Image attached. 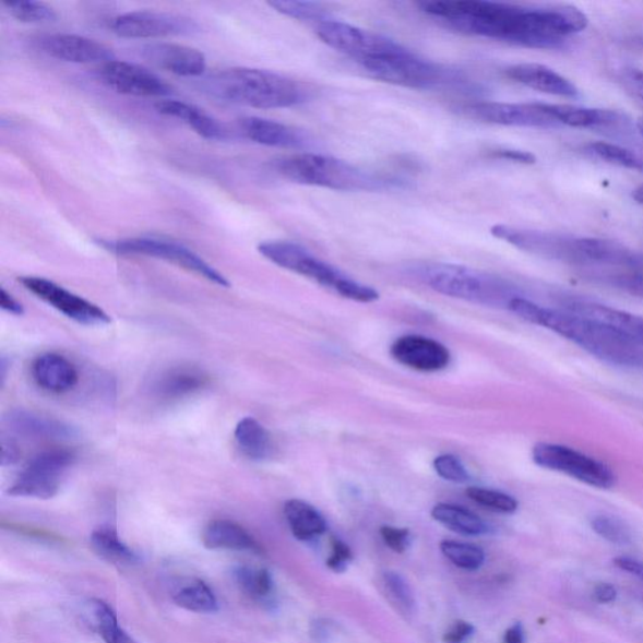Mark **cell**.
<instances>
[{
  "label": "cell",
  "instance_id": "cell-1",
  "mask_svg": "<svg viewBox=\"0 0 643 643\" xmlns=\"http://www.w3.org/2000/svg\"><path fill=\"white\" fill-rule=\"evenodd\" d=\"M420 11L440 26L465 36L528 48L561 47L587 28L588 19L572 5L522 7L489 0H428Z\"/></svg>",
  "mask_w": 643,
  "mask_h": 643
},
{
  "label": "cell",
  "instance_id": "cell-2",
  "mask_svg": "<svg viewBox=\"0 0 643 643\" xmlns=\"http://www.w3.org/2000/svg\"><path fill=\"white\" fill-rule=\"evenodd\" d=\"M508 308L532 324L558 333L605 362L643 370V346L617 331L570 312H559L514 297Z\"/></svg>",
  "mask_w": 643,
  "mask_h": 643
},
{
  "label": "cell",
  "instance_id": "cell-3",
  "mask_svg": "<svg viewBox=\"0 0 643 643\" xmlns=\"http://www.w3.org/2000/svg\"><path fill=\"white\" fill-rule=\"evenodd\" d=\"M209 94L225 103L278 110L307 103L311 92L303 85L272 71L234 67L206 80Z\"/></svg>",
  "mask_w": 643,
  "mask_h": 643
},
{
  "label": "cell",
  "instance_id": "cell-4",
  "mask_svg": "<svg viewBox=\"0 0 643 643\" xmlns=\"http://www.w3.org/2000/svg\"><path fill=\"white\" fill-rule=\"evenodd\" d=\"M258 252L279 269L302 275L324 288L336 291L346 299L360 303H373L380 299L378 290L366 284L350 278L336 266L322 261L300 245L288 240L263 241L258 246Z\"/></svg>",
  "mask_w": 643,
  "mask_h": 643
},
{
  "label": "cell",
  "instance_id": "cell-5",
  "mask_svg": "<svg viewBox=\"0 0 643 643\" xmlns=\"http://www.w3.org/2000/svg\"><path fill=\"white\" fill-rule=\"evenodd\" d=\"M274 170L283 179L299 186L336 191H374L386 188L389 183L341 158L313 153L278 158Z\"/></svg>",
  "mask_w": 643,
  "mask_h": 643
},
{
  "label": "cell",
  "instance_id": "cell-6",
  "mask_svg": "<svg viewBox=\"0 0 643 643\" xmlns=\"http://www.w3.org/2000/svg\"><path fill=\"white\" fill-rule=\"evenodd\" d=\"M426 286L451 298L487 306H499L516 297L511 295L508 284L486 272L469 266L431 263L419 271Z\"/></svg>",
  "mask_w": 643,
  "mask_h": 643
},
{
  "label": "cell",
  "instance_id": "cell-7",
  "mask_svg": "<svg viewBox=\"0 0 643 643\" xmlns=\"http://www.w3.org/2000/svg\"><path fill=\"white\" fill-rule=\"evenodd\" d=\"M376 80L413 90H437L462 82L459 74L401 47L397 51L361 64Z\"/></svg>",
  "mask_w": 643,
  "mask_h": 643
},
{
  "label": "cell",
  "instance_id": "cell-8",
  "mask_svg": "<svg viewBox=\"0 0 643 643\" xmlns=\"http://www.w3.org/2000/svg\"><path fill=\"white\" fill-rule=\"evenodd\" d=\"M99 246L108 252L119 255H144L160 259L224 288L230 287V282L209 264L193 250L178 243V241L158 238L140 237L119 240H99Z\"/></svg>",
  "mask_w": 643,
  "mask_h": 643
},
{
  "label": "cell",
  "instance_id": "cell-9",
  "mask_svg": "<svg viewBox=\"0 0 643 643\" xmlns=\"http://www.w3.org/2000/svg\"><path fill=\"white\" fill-rule=\"evenodd\" d=\"M76 461L70 450L52 449L33 456L8 489L11 497L52 499L60 491L62 480Z\"/></svg>",
  "mask_w": 643,
  "mask_h": 643
},
{
  "label": "cell",
  "instance_id": "cell-10",
  "mask_svg": "<svg viewBox=\"0 0 643 643\" xmlns=\"http://www.w3.org/2000/svg\"><path fill=\"white\" fill-rule=\"evenodd\" d=\"M315 35L324 45L360 66L374 60V58L395 52L403 47L394 39L337 21L332 16L315 24Z\"/></svg>",
  "mask_w": 643,
  "mask_h": 643
},
{
  "label": "cell",
  "instance_id": "cell-11",
  "mask_svg": "<svg viewBox=\"0 0 643 643\" xmlns=\"http://www.w3.org/2000/svg\"><path fill=\"white\" fill-rule=\"evenodd\" d=\"M532 457L538 466L565 474L591 487L611 489L616 483L609 466L564 445L539 442L533 448Z\"/></svg>",
  "mask_w": 643,
  "mask_h": 643
},
{
  "label": "cell",
  "instance_id": "cell-12",
  "mask_svg": "<svg viewBox=\"0 0 643 643\" xmlns=\"http://www.w3.org/2000/svg\"><path fill=\"white\" fill-rule=\"evenodd\" d=\"M491 236L505 243L553 261L580 264L575 237L562 236L553 231H543L497 224L490 228Z\"/></svg>",
  "mask_w": 643,
  "mask_h": 643
},
{
  "label": "cell",
  "instance_id": "cell-13",
  "mask_svg": "<svg viewBox=\"0 0 643 643\" xmlns=\"http://www.w3.org/2000/svg\"><path fill=\"white\" fill-rule=\"evenodd\" d=\"M199 24L189 16L154 11L124 13L114 21L112 31L122 38L154 39L195 35Z\"/></svg>",
  "mask_w": 643,
  "mask_h": 643
},
{
  "label": "cell",
  "instance_id": "cell-14",
  "mask_svg": "<svg viewBox=\"0 0 643 643\" xmlns=\"http://www.w3.org/2000/svg\"><path fill=\"white\" fill-rule=\"evenodd\" d=\"M20 283L32 295L57 309L67 319L85 325L111 323L110 315L102 307L72 294L71 290L63 288L60 284L40 277H22Z\"/></svg>",
  "mask_w": 643,
  "mask_h": 643
},
{
  "label": "cell",
  "instance_id": "cell-15",
  "mask_svg": "<svg viewBox=\"0 0 643 643\" xmlns=\"http://www.w3.org/2000/svg\"><path fill=\"white\" fill-rule=\"evenodd\" d=\"M464 114L471 119L499 127L548 129L558 122L546 112L541 104L473 103L464 106Z\"/></svg>",
  "mask_w": 643,
  "mask_h": 643
},
{
  "label": "cell",
  "instance_id": "cell-16",
  "mask_svg": "<svg viewBox=\"0 0 643 643\" xmlns=\"http://www.w3.org/2000/svg\"><path fill=\"white\" fill-rule=\"evenodd\" d=\"M99 76L119 94L138 97H165L172 88L154 72L135 63L117 61L105 63Z\"/></svg>",
  "mask_w": 643,
  "mask_h": 643
},
{
  "label": "cell",
  "instance_id": "cell-17",
  "mask_svg": "<svg viewBox=\"0 0 643 643\" xmlns=\"http://www.w3.org/2000/svg\"><path fill=\"white\" fill-rule=\"evenodd\" d=\"M391 356L395 360L420 372H438L450 365V350L440 342L417 335L400 337L391 346Z\"/></svg>",
  "mask_w": 643,
  "mask_h": 643
},
{
  "label": "cell",
  "instance_id": "cell-18",
  "mask_svg": "<svg viewBox=\"0 0 643 643\" xmlns=\"http://www.w3.org/2000/svg\"><path fill=\"white\" fill-rule=\"evenodd\" d=\"M141 55L157 69L181 78H199L206 70L204 53L189 46L156 41L142 47Z\"/></svg>",
  "mask_w": 643,
  "mask_h": 643
},
{
  "label": "cell",
  "instance_id": "cell-19",
  "mask_svg": "<svg viewBox=\"0 0 643 643\" xmlns=\"http://www.w3.org/2000/svg\"><path fill=\"white\" fill-rule=\"evenodd\" d=\"M44 52L70 63H108L115 60L112 49L95 39L76 35H51L40 39Z\"/></svg>",
  "mask_w": 643,
  "mask_h": 643
},
{
  "label": "cell",
  "instance_id": "cell-20",
  "mask_svg": "<svg viewBox=\"0 0 643 643\" xmlns=\"http://www.w3.org/2000/svg\"><path fill=\"white\" fill-rule=\"evenodd\" d=\"M565 309L567 312L605 324L643 346V317L587 300H574Z\"/></svg>",
  "mask_w": 643,
  "mask_h": 643
},
{
  "label": "cell",
  "instance_id": "cell-21",
  "mask_svg": "<svg viewBox=\"0 0 643 643\" xmlns=\"http://www.w3.org/2000/svg\"><path fill=\"white\" fill-rule=\"evenodd\" d=\"M507 76L521 85L543 94L575 98L580 91L573 83L545 64L520 63L508 67Z\"/></svg>",
  "mask_w": 643,
  "mask_h": 643
},
{
  "label": "cell",
  "instance_id": "cell-22",
  "mask_svg": "<svg viewBox=\"0 0 643 643\" xmlns=\"http://www.w3.org/2000/svg\"><path fill=\"white\" fill-rule=\"evenodd\" d=\"M239 127L247 139L259 145L278 148H300L307 145L302 131L263 117H246L240 120Z\"/></svg>",
  "mask_w": 643,
  "mask_h": 643
},
{
  "label": "cell",
  "instance_id": "cell-23",
  "mask_svg": "<svg viewBox=\"0 0 643 643\" xmlns=\"http://www.w3.org/2000/svg\"><path fill=\"white\" fill-rule=\"evenodd\" d=\"M580 264H604L641 269L643 258L618 241L600 238H575Z\"/></svg>",
  "mask_w": 643,
  "mask_h": 643
},
{
  "label": "cell",
  "instance_id": "cell-24",
  "mask_svg": "<svg viewBox=\"0 0 643 643\" xmlns=\"http://www.w3.org/2000/svg\"><path fill=\"white\" fill-rule=\"evenodd\" d=\"M541 106L558 123L570 128L609 130L618 129L626 123L624 116L617 111L572 105L541 104Z\"/></svg>",
  "mask_w": 643,
  "mask_h": 643
},
{
  "label": "cell",
  "instance_id": "cell-25",
  "mask_svg": "<svg viewBox=\"0 0 643 643\" xmlns=\"http://www.w3.org/2000/svg\"><path fill=\"white\" fill-rule=\"evenodd\" d=\"M32 378L41 390L52 394H64L78 385L79 372L64 356L45 354L33 362Z\"/></svg>",
  "mask_w": 643,
  "mask_h": 643
},
{
  "label": "cell",
  "instance_id": "cell-26",
  "mask_svg": "<svg viewBox=\"0 0 643 643\" xmlns=\"http://www.w3.org/2000/svg\"><path fill=\"white\" fill-rule=\"evenodd\" d=\"M155 107L158 114L188 124L198 135L206 140L222 141L228 138V130L223 127V123L194 105L177 102V99H164Z\"/></svg>",
  "mask_w": 643,
  "mask_h": 643
},
{
  "label": "cell",
  "instance_id": "cell-27",
  "mask_svg": "<svg viewBox=\"0 0 643 643\" xmlns=\"http://www.w3.org/2000/svg\"><path fill=\"white\" fill-rule=\"evenodd\" d=\"M4 421L11 431L21 437L47 440H69L74 437L71 426L27 410H13L5 416Z\"/></svg>",
  "mask_w": 643,
  "mask_h": 643
},
{
  "label": "cell",
  "instance_id": "cell-28",
  "mask_svg": "<svg viewBox=\"0 0 643 643\" xmlns=\"http://www.w3.org/2000/svg\"><path fill=\"white\" fill-rule=\"evenodd\" d=\"M207 378L195 367L180 366L164 371L154 380L153 395L163 401H174L195 394L206 386Z\"/></svg>",
  "mask_w": 643,
  "mask_h": 643
},
{
  "label": "cell",
  "instance_id": "cell-29",
  "mask_svg": "<svg viewBox=\"0 0 643 643\" xmlns=\"http://www.w3.org/2000/svg\"><path fill=\"white\" fill-rule=\"evenodd\" d=\"M203 545L207 549L239 550V552L261 553L262 548L258 545L252 534L240 524L228 521H213L206 525L203 532Z\"/></svg>",
  "mask_w": 643,
  "mask_h": 643
},
{
  "label": "cell",
  "instance_id": "cell-30",
  "mask_svg": "<svg viewBox=\"0 0 643 643\" xmlns=\"http://www.w3.org/2000/svg\"><path fill=\"white\" fill-rule=\"evenodd\" d=\"M284 515L294 536L303 541L319 538L328 532V522L317 509L299 499H290L284 504Z\"/></svg>",
  "mask_w": 643,
  "mask_h": 643
},
{
  "label": "cell",
  "instance_id": "cell-31",
  "mask_svg": "<svg viewBox=\"0 0 643 643\" xmlns=\"http://www.w3.org/2000/svg\"><path fill=\"white\" fill-rule=\"evenodd\" d=\"M234 438L241 453L250 461L265 462L273 454L271 433L254 417L247 416L241 419L234 431Z\"/></svg>",
  "mask_w": 643,
  "mask_h": 643
},
{
  "label": "cell",
  "instance_id": "cell-32",
  "mask_svg": "<svg viewBox=\"0 0 643 643\" xmlns=\"http://www.w3.org/2000/svg\"><path fill=\"white\" fill-rule=\"evenodd\" d=\"M431 515L448 529L464 536H483L490 532L489 525L480 516L461 505L440 503L432 508Z\"/></svg>",
  "mask_w": 643,
  "mask_h": 643
},
{
  "label": "cell",
  "instance_id": "cell-33",
  "mask_svg": "<svg viewBox=\"0 0 643 643\" xmlns=\"http://www.w3.org/2000/svg\"><path fill=\"white\" fill-rule=\"evenodd\" d=\"M174 603L190 612L213 614L218 611V600L205 582L189 579L172 593Z\"/></svg>",
  "mask_w": 643,
  "mask_h": 643
},
{
  "label": "cell",
  "instance_id": "cell-34",
  "mask_svg": "<svg viewBox=\"0 0 643 643\" xmlns=\"http://www.w3.org/2000/svg\"><path fill=\"white\" fill-rule=\"evenodd\" d=\"M234 577L241 591L259 604H271L274 593L272 574L264 568L238 567Z\"/></svg>",
  "mask_w": 643,
  "mask_h": 643
},
{
  "label": "cell",
  "instance_id": "cell-35",
  "mask_svg": "<svg viewBox=\"0 0 643 643\" xmlns=\"http://www.w3.org/2000/svg\"><path fill=\"white\" fill-rule=\"evenodd\" d=\"M91 541L96 552L108 562L131 564L138 561L136 555L124 545L119 534L111 527H99L94 531Z\"/></svg>",
  "mask_w": 643,
  "mask_h": 643
},
{
  "label": "cell",
  "instance_id": "cell-36",
  "mask_svg": "<svg viewBox=\"0 0 643 643\" xmlns=\"http://www.w3.org/2000/svg\"><path fill=\"white\" fill-rule=\"evenodd\" d=\"M587 153L607 164L620 166V168L643 172V158L631 150L609 142H591L586 145Z\"/></svg>",
  "mask_w": 643,
  "mask_h": 643
},
{
  "label": "cell",
  "instance_id": "cell-37",
  "mask_svg": "<svg viewBox=\"0 0 643 643\" xmlns=\"http://www.w3.org/2000/svg\"><path fill=\"white\" fill-rule=\"evenodd\" d=\"M442 555L456 567L466 571H476L486 561V555L479 547L467 545L456 540H442L440 545Z\"/></svg>",
  "mask_w": 643,
  "mask_h": 643
},
{
  "label": "cell",
  "instance_id": "cell-38",
  "mask_svg": "<svg viewBox=\"0 0 643 643\" xmlns=\"http://www.w3.org/2000/svg\"><path fill=\"white\" fill-rule=\"evenodd\" d=\"M270 7L288 19L299 22L320 23L331 19L329 12H325L321 4L312 2H299V0H273Z\"/></svg>",
  "mask_w": 643,
  "mask_h": 643
},
{
  "label": "cell",
  "instance_id": "cell-39",
  "mask_svg": "<svg viewBox=\"0 0 643 643\" xmlns=\"http://www.w3.org/2000/svg\"><path fill=\"white\" fill-rule=\"evenodd\" d=\"M13 19L23 23L45 24L57 21L53 8L35 0H16L3 4Z\"/></svg>",
  "mask_w": 643,
  "mask_h": 643
},
{
  "label": "cell",
  "instance_id": "cell-40",
  "mask_svg": "<svg viewBox=\"0 0 643 643\" xmlns=\"http://www.w3.org/2000/svg\"><path fill=\"white\" fill-rule=\"evenodd\" d=\"M92 609H94L98 632L106 643H131L128 634L120 629L110 606L102 599H94L92 600Z\"/></svg>",
  "mask_w": 643,
  "mask_h": 643
},
{
  "label": "cell",
  "instance_id": "cell-41",
  "mask_svg": "<svg viewBox=\"0 0 643 643\" xmlns=\"http://www.w3.org/2000/svg\"><path fill=\"white\" fill-rule=\"evenodd\" d=\"M466 496L476 504L490 509L492 512L512 514L517 509L516 499L502 491L471 487L466 489Z\"/></svg>",
  "mask_w": 643,
  "mask_h": 643
},
{
  "label": "cell",
  "instance_id": "cell-42",
  "mask_svg": "<svg viewBox=\"0 0 643 643\" xmlns=\"http://www.w3.org/2000/svg\"><path fill=\"white\" fill-rule=\"evenodd\" d=\"M592 529L595 531L599 537L614 543V545H630L632 540L631 532L623 522L617 517L608 515H597L593 517Z\"/></svg>",
  "mask_w": 643,
  "mask_h": 643
},
{
  "label": "cell",
  "instance_id": "cell-43",
  "mask_svg": "<svg viewBox=\"0 0 643 643\" xmlns=\"http://www.w3.org/2000/svg\"><path fill=\"white\" fill-rule=\"evenodd\" d=\"M433 471L441 479L455 484H465L471 481V474L467 473L461 459L453 454H442L433 461Z\"/></svg>",
  "mask_w": 643,
  "mask_h": 643
},
{
  "label": "cell",
  "instance_id": "cell-44",
  "mask_svg": "<svg viewBox=\"0 0 643 643\" xmlns=\"http://www.w3.org/2000/svg\"><path fill=\"white\" fill-rule=\"evenodd\" d=\"M383 581H385V586L391 598L394 599L400 607L405 608L406 611H412L415 607V598L410 586H408V583L404 577H401L396 572H386L383 574Z\"/></svg>",
  "mask_w": 643,
  "mask_h": 643
},
{
  "label": "cell",
  "instance_id": "cell-45",
  "mask_svg": "<svg viewBox=\"0 0 643 643\" xmlns=\"http://www.w3.org/2000/svg\"><path fill=\"white\" fill-rule=\"evenodd\" d=\"M380 533L386 546L396 553H404L408 546H410L412 534L408 529L383 525Z\"/></svg>",
  "mask_w": 643,
  "mask_h": 643
},
{
  "label": "cell",
  "instance_id": "cell-46",
  "mask_svg": "<svg viewBox=\"0 0 643 643\" xmlns=\"http://www.w3.org/2000/svg\"><path fill=\"white\" fill-rule=\"evenodd\" d=\"M350 561H353V552L346 543L332 538V553L328 559L330 570L337 573L345 572Z\"/></svg>",
  "mask_w": 643,
  "mask_h": 643
},
{
  "label": "cell",
  "instance_id": "cell-47",
  "mask_svg": "<svg viewBox=\"0 0 643 643\" xmlns=\"http://www.w3.org/2000/svg\"><path fill=\"white\" fill-rule=\"evenodd\" d=\"M612 282L618 288L629 291L631 295L643 297V272L617 275Z\"/></svg>",
  "mask_w": 643,
  "mask_h": 643
},
{
  "label": "cell",
  "instance_id": "cell-48",
  "mask_svg": "<svg viewBox=\"0 0 643 643\" xmlns=\"http://www.w3.org/2000/svg\"><path fill=\"white\" fill-rule=\"evenodd\" d=\"M474 626L465 621H456L444 634V643H466L474 634Z\"/></svg>",
  "mask_w": 643,
  "mask_h": 643
},
{
  "label": "cell",
  "instance_id": "cell-49",
  "mask_svg": "<svg viewBox=\"0 0 643 643\" xmlns=\"http://www.w3.org/2000/svg\"><path fill=\"white\" fill-rule=\"evenodd\" d=\"M492 156L504 158V160L517 164L532 165L537 162V157L529 152H522V150L499 148L492 152Z\"/></svg>",
  "mask_w": 643,
  "mask_h": 643
},
{
  "label": "cell",
  "instance_id": "cell-50",
  "mask_svg": "<svg viewBox=\"0 0 643 643\" xmlns=\"http://www.w3.org/2000/svg\"><path fill=\"white\" fill-rule=\"evenodd\" d=\"M593 597H595L598 604H612L617 598V590L612 584L599 583L595 591H593Z\"/></svg>",
  "mask_w": 643,
  "mask_h": 643
},
{
  "label": "cell",
  "instance_id": "cell-51",
  "mask_svg": "<svg viewBox=\"0 0 643 643\" xmlns=\"http://www.w3.org/2000/svg\"><path fill=\"white\" fill-rule=\"evenodd\" d=\"M0 306H2L5 312L13 315L24 314L23 306L10 294V291H7L4 288L0 290Z\"/></svg>",
  "mask_w": 643,
  "mask_h": 643
},
{
  "label": "cell",
  "instance_id": "cell-52",
  "mask_svg": "<svg viewBox=\"0 0 643 643\" xmlns=\"http://www.w3.org/2000/svg\"><path fill=\"white\" fill-rule=\"evenodd\" d=\"M615 564L620 568V570L636 575V577L643 581V563L636 561V559L618 557L615 559Z\"/></svg>",
  "mask_w": 643,
  "mask_h": 643
},
{
  "label": "cell",
  "instance_id": "cell-53",
  "mask_svg": "<svg viewBox=\"0 0 643 643\" xmlns=\"http://www.w3.org/2000/svg\"><path fill=\"white\" fill-rule=\"evenodd\" d=\"M626 82H628L633 94L643 102V71L634 69L629 70L628 73H626Z\"/></svg>",
  "mask_w": 643,
  "mask_h": 643
},
{
  "label": "cell",
  "instance_id": "cell-54",
  "mask_svg": "<svg viewBox=\"0 0 643 643\" xmlns=\"http://www.w3.org/2000/svg\"><path fill=\"white\" fill-rule=\"evenodd\" d=\"M20 451L12 440L2 442V464L12 465L19 461Z\"/></svg>",
  "mask_w": 643,
  "mask_h": 643
},
{
  "label": "cell",
  "instance_id": "cell-55",
  "mask_svg": "<svg viewBox=\"0 0 643 643\" xmlns=\"http://www.w3.org/2000/svg\"><path fill=\"white\" fill-rule=\"evenodd\" d=\"M503 643H524L523 626L515 623L509 628L504 633Z\"/></svg>",
  "mask_w": 643,
  "mask_h": 643
},
{
  "label": "cell",
  "instance_id": "cell-56",
  "mask_svg": "<svg viewBox=\"0 0 643 643\" xmlns=\"http://www.w3.org/2000/svg\"><path fill=\"white\" fill-rule=\"evenodd\" d=\"M632 197L640 205L643 206V186L634 189Z\"/></svg>",
  "mask_w": 643,
  "mask_h": 643
},
{
  "label": "cell",
  "instance_id": "cell-57",
  "mask_svg": "<svg viewBox=\"0 0 643 643\" xmlns=\"http://www.w3.org/2000/svg\"><path fill=\"white\" fill-rule=\"evenodd\" d=\"M639 130H640V132H641V135H642V138H643V120H641V121L639 122Z\"/></svg>",
  "mask_w": 643,
  "mask_h": 643
}]
</instances>
